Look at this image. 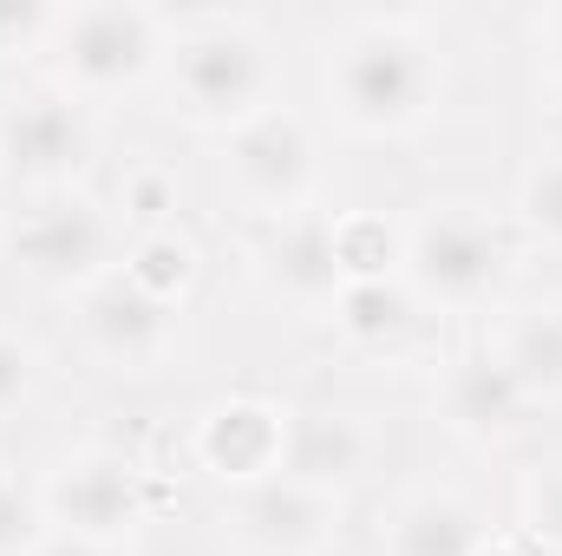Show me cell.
I'll use <instances>...</instances> for the list:
<instances>
[{"instance_id": "1", "label": "cell", "mask_w": 562, "mask_h": 556, "mask_svg": "<svg viewBox=\"0 0 562 556\" xmlns=\"http://www.w3.org/2000/svg\"><path fill=\"white\" fill-rule=\"evenodd\" d=\"M445 59L406 20H353L327 46V105L353 138H406L438 112Z\"/></svg>"}, {"instance_id": "2", "label": "cell", "mask_w": 562, "mask_h": 556, "mask_svg": "<svg viewBox=\"0 0 562 556\" xmlns=\"http://www.w3.org/2000/svg\"><path fill=\"white\" fill-rule=\"evenodd\" d=\"M164 79H170L177 112L196 132H223V138L243 132V125H256V119H269L276 112V92H281L276 46L249 20H196V26H177L170 59H164Z\"/></svg>"}, {"instance_id": "3", "label": "cell", "mask_w": 562, "mask_h": 556, "mask_svg": "<svg viewBox=\"0 0 562 556\" xmlns=\"http://www.w3.org/2000/svg\"><path fill=\"white\" fill-rule=\"evenodd\" d=\"M177 26L138 7V0H86V7H53V33L40 53H53L59 92L72 99H119L138 92L150 73H164Z\"/></svg>"}, {"instance_id": "4", "label": "cell", "mask_w": 562, "mask_h": 556, "mask_svg": "<svg viewBox=\"0 0 562 556\" xmlns=\"http://www.w3.org/2000/svg\"><path fill=\"white\" fill-rule=\"evenodd\" d=\"M510 276V236L477 216V210H425L406 223V243H400V281L413 288L419 308H451V314H471L484 308Z\"/></svg>"}, {"instance_id": "5", "label": "cell", "mask_w": 562, "mask_h": 556, "mask_svg": "<svg viewBox=\"0 0 562 556\" xmlns=\"http://www.w3.org/2000/svg\"><path fill=\"white\" fill-rule=\"evenodd\" d=\"M112 216L79 197V190H53L40 203H26L7 230V263L46 294H86L92 281L112 276Z\"/></svg>"}, {"instance_id": "6", "label": "cell", "mask_w": 562, "mask_h": 556, "mask_svg": "<svg viewBox=\"0 0 562 556\" xmlns=\"http://www.w3.org/2000/svg\"><path fill=\"white\" fill-rule=\"evenodd\" d=\"M40 511L59 537L72 544H92V551H119L132 544L150 511V491H144V471L125 452H105V445H79L66 452L46 485H40Z\"/></svg>"}, {"instance_id": "7", "label": "cell", "mask_w": 562, "mask_h": 556, "mask_svg": "<svg viewBox=\"0 0 562 556\" xmlns=\"http://www.w3.org/2000/svg\"><path fill=\"white\" fill-rule=\"evenodd\" d=\"M223 184L229 197L262 216V223H281V216H301L314 210V184H321V144L314 132L294 119V112H269L243 132H229V151H223Z\"/></svg>"}, {"instance_id": "8", "label": "cell", "mask_w": 562, "mask_h": 556, "mask_svg": "<svg viewBox=\"0 0 562 556\" xmlns=\"http://www.w3.org/2000/svg\"><path fill=\"white\" fill-rule=\"evenodd\" d=\"M92 151H99V132L86 119V99H72L59 86L0 99V170L20 177L26 190H40V197L72 190V177L92 164Z\"/></svg>"}, {"instance_id": "9", "label": "cell", "mask_w": 562, "mask_h": 556, "mask_svg": "<svg viewBox=\"0 0 562 556\" xmlns=\"http://www.w3.org/2000/svg\"><path fill=\"white\" fill-rule=\"evenodd\" d=\"M79 334L86 354L112 374H157L177 347V308L144 294L125 269H112L105 281H92L79 294Z\"/></svg>"}, {"instance_id": "10", "label": "cell", "mask_w": 562, "mask_h": 556, "mask_svg": "<svg viewBox=\"0 0 562 556\" xmlns=\"http://www.w3.org/2000/svg\"><path fill=\"white\" fill-rule=\"evenodd\" d=\"M229 524H236V544L256 556H321L340 531V498L276 471V478L236 491Z\"/></svg>"}, {"instance_id": "11", "label": "cell", "mask_w": 562, "mask_h": 556, "mask_svg": "<svg viewBox=\"0 0 562 556\" xmlns=\"http://www.w3.org/2000/svg\"><path fill=\"white\" fill-rule=\"evenodd\" d=\"M281 432H288V413L281 407L236 393V400H216L210 413L196 419L190 452H196V465L216 485L249 491V485H262V478L281 471Z\"/></svg>"}, {"instance_id": "12", "label": "cell", "mask_w": 562, "mask_h": 556, "mask_svg": "<svg viewBox=\"0 0 562 556\" xmlns=\"http://www.w3.org/2000/svg\"><path fill=\"white\" fill-rule=\"evenodd\" d=\"M256 276L269 294L294 301V308H334L340 301V249H334V216L321 210H301V216H281L262 230L256 243Z\"/></svg>"}, {"instance_id": "13", "label": "cell", "mask_w": 562, "mask_h": 556, "mask_svg": "<svg viewBox=\"0 0 562 556\" xmlns=\"http://www.w3.org/2000/svg\"><path fill=\"white\" fill-rule=\"evenodd\" d=\"M367 465H373V432H367L360 413H340V407H301V413H288V432H281V478L340 498Z\"/></svg>"}, {"instance_id": "14", "label": "cell", "mask_w": 562, "mask_h": 556, "mask_svg": "<svg viewBox=\"0 0 562 556\" xmlns=\"http://www.w3.org/2000/svg\"><path fill=\"white\" fill-rule=\"evenodd\" d=\"M438 413H445V425L464 445H484L491 452V445H510L524 432L530 400L510 387V374L491 354H464V360H451V374L438 387Z\"/></svg>"}, {"instance_id": "15", "label": "cell", "mask_w": 562, "mask_h": 556, "mask_svg": "<svg viewBox=\"0 0 562 556\" xmlns=\"http://www.w3.org/2000/svg\"><path fill=\"white\" fill-rule=\"evenodd\" d=\"M491 360L510 374V387L530 407L562 400V301H537V308L510 314L504 334L491 341Z\"/></svg>"}, {"instance_id": "16", "label": "cell", "mask_w": 562, "mask_h": 556, "mask_svg": "<svg viewBox=\"0 0 562 556\" xmlns=\"http://www.w3.org/2000/svg\"><path fill=\"white\" fill-rule=\"evenodd\" d=\"M484 518L464 504V498H451V491H419V498H406L400 511H393V524H386V556H484Z\"/></svg>"}, {"instance_id": "17", "label": "cell", "mask_w": 562, "mask_h": 556, "mask_svg": "<svg viewBox=\"0 0 562 556\" xmlns=\"http://www.w3.org/2000/svg\"><path fill=\"white\" fill-rule=\"evenodd\" d=\"M413 314H419V301H413V288L400 276L347 281L340 301H334V321H340V334H347L353 347H393V341L413 327Z\"/></svg>"}, {"instance_id": "18", "label": "cell", "mask_w": 562, "mask_h": 556, "mask_svg": "<svg viewBox=\"0 0 562 556\" xmlns=\"http://www.w3.org/2000/svg\"><path fill=\"white\" fill-rule=\"evenodd\" d=\"M125 276L138 281L144 294H157V301H183L190 288H196V249H190V236H177V230H150L132 243V256L119 263Z\"/></svg>"}, {"instance_id": "19", "label": "cell", "mask_w": 562, "mask_h": 556, "mask_svg": "<svg viewBox=\"0 0 562 556\" xmlns=\"http://www.w3.org/2000/svg\"><path fill=\"white\" fill-rule=\"evenodd\" d=\"M400 243H406V230H393L386 216H334V249H340L347 281L400 276Z\"/></svg>"}, {"instance_id": "20", "label": "cell", "mask_w": 562, "mask_h": 556, "mask_svg": "<svg viewBox=\"0 0 562 556\" xmlns=\"http://www.w3.org/2000/svg\"><path fill=\"white\" fill-rule=\"evenodd\" d=\"M517 230H524V243L562 256V151H543L524 170V184H517Z\"/></svg>"}, {"instance_id": "21", "label": "cell", "mask_w": 562, "mask_h": 556, "mask_svg": "<svg viewBox=\"0 0 562 556\" xmlns=\"http://www.w3.org/2000/svg\"><path fill=\"white\" fill-rule=\"evenodd\" d=\"M119 203H125V216H138L144 230H177L170 223V210H177V177L164 170V164H138V170H125V190H119Z\"/></svg>"}, {"instance_id": "22", "label": "cell", "mask_w": 562, "mask_h": 556, "mask_svg": "<svg viewBox=\"0 0 562 556\" xmlns=\"http://www.w3.org/2000/svg\"><path fill=\"white\" fill-rule=\"evenodd\" d=\"M40 551H46L40 491H20L13 478H0V556H40Z\"/></svg>"}, {"instance_id": "23", "label": "cell", "mask_w": 562, "mask_h": 556, "mask_svg": "<svg viewBox=\"0 0 562 556\" xmlns=\"http://www.w3.org/2000/svg\"><path fill=\"white\" fill-rule=\"evenodd\" d=\"M524 531H530L537 551L562 556V458L530 471V485H524Z\"/></svg>"}, {"instance_id": "24", "label": "cell", "mask_w": 562, "mask_h": 556, "mask_svg": "<svg viewBox=\"0 0 562 556\" xmlns=\"http://www.w3.org/2000/svg\"><path fill=\"white\" fill-rule=\"evenodd\" d=\"M40 387V354L20 341V334H0V413L26 407Z\"/></svg>"}, {"instance_id": "25", "label": "cell", "mask_w": 562, "mask_h": 556, "mask_svg": "<svg viewBox=\"0 0 562 556\" xmlns=\"http://www.w3.org/2000/svg\"><path fill=\"white\" fill-rule=\"evenodd\" d=\"M46 33H53V7H13V0H0V59L20 53V46H46Z\"/></svg>"}, {"instance_id": "26", "label": "cell", "mask_w": 562, "mask_h": 556, "mask_svg": "<svg viewBox=\"0 0 562 556\" xmlns=\"http://www.w3.org/2000/svg\"><path fill=\"white\" fill-rule=\"evenodd\" d=\"M530 33H537V59H543V73H550V86L562 92V7H543V13L530 20Z\"/></svg>"}, {"instance_id": "27", "label": "cell", "mask_w": 562, "mask_h": 556, "mask_svg": "<svg viewBox=\"0 0 562 556\" xmlns=\"http://www.w3.org/2000/svg\"><path fill=\"white\" fill-rule=\"evenodd\" d=\"M40 556H112V551H92V544H72V537H53Z\"/></svg>"}, {"instance_id": "28", "label": "cell", "mask_w": 562, "mask_h": 556, "mask_svg": "<svg viewBox=\"0 0 562 556\" xmlns=\"http://www.w3.org/2000/svg\"><path fill=\"white\" fill-rule=\"evenodd\" d=\"M484 556H510V551H497V544H484Z\"/></svg>"}]
</instances>
